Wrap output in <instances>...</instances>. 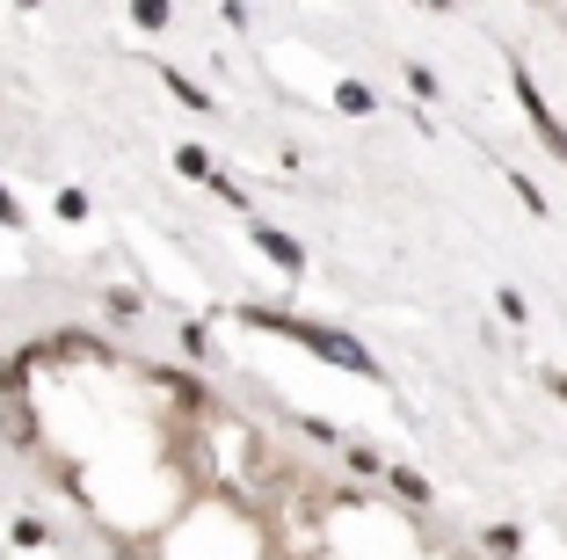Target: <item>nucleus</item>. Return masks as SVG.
Returning a JSON list of instances; mask_svg holds the SVG:
<instances>
[{
	"mask_svg": "<svg viewBox=\"0 0 567 560\" xmlns=\"http://www.w3.org/2000/svg\"><path fill=\"white\" fill-rule=\"evenodd\" d=\"M204 190H212V197L226 204V212H255V204H248V190H240V182L226 175V167H212V182H204Z\"/></svg>",
	"mask_w": 567,
	"mask_h": 560,
	"instance_id": "obj_13",
	"label": "nucleus"
},
{
	"mask_svg": "<svg viewBox=\"0 0 567 560\" xmlns=\"http://www.w3.org/2000/svg\"><path fill=\"white\" fill-rule=\"evenodd\" d=\"M22 226H30V212H22V204H16V190L0 182V233H22Z\"/></svg>",
	"mask_w": 567,
	"mask_h": 560,
	"instance_id": "obj_19",
	"label": "nucleus"
},
{
	"mask_svg": "<svg viewBox=\"0 0 567 560\" xmlns=\"http://www.w3.org/2000/svg\"><path fill=\"white\" fill-rule=\"evenodd\" d=\"M385 480H393V502H408V510H430L436 502V488L415 474V466H385Z\"/></svg>",
	"mask_w": 567,
	"mask_h": 560,
	"instance_id": "obj_5",
	"label": "nucleus"
},
{
	"mask_svg": "<svg viewBox=\"0 0 567 560\" xmlns=\"http://www.w3.org/2000/svg\"><path fill=\"white\" fill-rule=\"evenodd\" d=\"M167 161H175V175L183 182H212V146H197V139H183V146H167Z\"/></svg>",
	"mask_w": 567,
	"mask_h": 560,
	"instance_id": "obj_6",
	"label": "nucleus"
},
{
	"mask_svg": "<svg viewBox=\"0 0 567 560\" xmlns=\"http://www.w3.org/2000/svg\"><path fill=\"white\" fill-rule=\"evenodd\" d=\"M153 379H161L167 394L183 400V408H212V394H204V379H189V371H153Z\"/></svg>",
	"mask_w": 567,
	"mask_h": 560,
	"instance_id": "obj_11",
	"label": "nucleus"
},
{
	"mask_svg": "<svg viewBox=\"0 0 567 560\" xmlns=\"http://www.w3.org/2000/svg\"><path fill=\"white\" fill-rule=\"evenodd\" d=\"M481 546H487V553H502V560L524 553V525H487V531H481Z\"/></svg>",
	"mask_w": 567,
	"mask_h": 560,
	"instance_id": "obj_16",
	"label": "nucleus"
},
{
	"mask_svg": "<svg viewBox=\"0 0 567 560\" xmlns=\"http://www.w3.org/2000/svg\"><path fill=\"white\" fill-rule=\"evenodd\" d=\"M16 8H22V16H37V8H44V0H16Z\"/></svg>",
	"mask_w": 567,
	"mask_h": 560,
	"instance_id": "obj_25",
	"label": "nucleus"
},
{
	"mask_svg": "<svg viewBox=\"0 0 567 560\" xmlns=\"http://www.w3.org/2000/svg\"><path fill=\"white\" fill-rule=\"evenodd\" d=\"M161 88H167V102H183V110H197V116H218V95H204L189 73H175V67H161Z\"/></svg>",
	"mask_w": 567,
	"mask_h": 560,
	"instance_id": "obj_4",
	"label": "nucleus"
},
{
	"mask_svg": "<svg viewBox=\"0 0 567 560\" xmlns=\"http://www.w3.org/2000/svg\"><path fill=\"white\" fill-rule=\"evenodd\" d=\"M0 429H8V445L30 451V445H37V415H30V400H0Z\"/></svg>",
	"mask_w": 567,
	"mask_h": 560,
	"instance_id": "obj_8",
	"label": "nucleus"
},
{
	"mask_svg": "<svg viewBox=\"0 0 567 560\" xmlns=\"http://www.w3.org/2000/svg\"><path fill=\"white\" fill-rule=\"evenodd\" d=\"M132 8V30L146 37H167V22H175V0H124Z\"/></svg>",
	"mask_w": 567,
	"mask_h": 560,
	"instance_id": "obj_10",
	"label": "nucleus"
},
{
	"mask_svg": "<svg viewBox=\"0 0 567 560\" xmlns=\"http://www.w3.org/2000/svg\"><path fill=\"white\" fill-rule=\"evenodd\" d=\"M509 95H517V110L532 116V132H538V146L553 153V161L567 167V124L546 110V95H538V81H532V67H509Z\"/></svg>",
	"mask_w": 567,
	"mask_h": 560,
	"instance_id": "obj_2",
	"label": "nucleus"
},
{
	"mask_svg": "<svg viewBox=\"0 0 567 560\" xmlns=\"http://www.w3.org/2000/svg\"><path fill=\"white\" fill-rule=\"evenodd\" d=\"M553 394H560V400H567V371H560V379H553Z\"/></svg>",
	"mask_w": 567,
	"mask_h": 560,
	"instance_id": "obj_26",
	"label": "nucleus"
},
{
	"mask_svg": "<svg viewBox=\"0 0 567 560\" xmlns=\"http://www.w3.org/2000/svg\"><path fill=\"white\" fill-rule=\"evenodd\" d=\"M183 349L189 357H212V320H183Z\"/></svg>",
	"mask_w": 567,
	"mask_h": 560,
	"instance_id": "obj_20",
	"label": "nucleus"
},
{
	"mask_svg": "<svg viewBox=\"0 0 567 560\" xmlns=\"http://www.w3.org/2000/svg\"><path fill=\"white\" fill-rule=\"evenodd\" d=\"M30 349H16V357H0V400H30Z\"/></svg>",
	"mask_w": 567,
	"mask_h": 560,
	"instance_id": "obj_9",
	"label": "nucleus"
},
{
	"mask_svg": "<svg viewBox=\"0 0 567 560\" xmlns=\"http://www.w3.org/2000/svg\"><path fill=\"white\" fill-rule=\"evenodd\" d=\"M415 8H430V16H451V0H415Z\"/></svg>",
	"mask_w": 567,
	"mask_h": 560,
	"instance_id": "obj_24",
	"label": "nucleus"
},
{
	"mask_svg": "<svg viewBox=\"0 0 567 560\" xmlns=\"http://www.w3.org/2000/svg\"><path fill=\"white\" fill-rule=\"evenodd\" d=\"M495 314L509 320V328H524V320H532V298H524L517 284H495Z\"/></svg>",
	"mask_w": 567,
	"mask_h": 560,
	"instance_id": "obj_14",
	"label": "nucleus"
},
{
	"mask_svg": "<svg viewBox=\"0 0 567 560\" xmlns=\"http://www.w3.org/2000/svg\"><path fill=\"white\" fill-rule=\"evenodd\" d=\"M334 110L342 116H379V88L371 81H334Z\"/></svg>",
	"mask_w": 567,
	"mask_h": 560,
	"instance_id": "obj_7",
	"label": "nucleus"
},
{
	"mask_svg": "<svg viewBox=\"0 0 567 560\" xmlns=\"http://www.w3.org/2000/svg\"><path fill=\"white\" fill-rule=\"evenodd\" d=\"M299 429H306V437H320V445H342V429H328L320 415H299Z\"/></svg>",
	"mask_w": 567,
	"mask_h": 560,
	"instance_id": "obj_23",
	"label": "nucleus"
},
{
	"mask_svg": "<svg viewBox=\"0 0 567 560\" xmlns=\"http://www.w3.org/2000/svg\"><path fill=\"white\" fill-rule=\"evenodd\" d=\"M87 212H95L87 190H59V197H51V218H59V226H87Z\"/></svg>",
	"mask_w": 567,
	"mask_h": 560,
	"instance_id": "obj_12",
	"label": "nucleus"
},
{
	"mask_svg": "<svg viewBox=\"0 0 567 560\" xmlns=\"http://www.w3.org/2000/svg\"><path fill=\"white\" fill-rule=\"evenodd\" d=\"M240 328H255V335H277V343H299L306 357L334 364V371H350V379H371V386L385 379V371H379V357H371V349L357 343L350 328H328V320L284 314V306H240Z\"/></svg>",
	"mask_w": 567,
	"mask_h": 560,
	"instance_id": "obj_1",
	"label": "nucleus"
},
{
	"mask_svg": "<svg viewBox=\"0 0 567 560\" xmlns=\"http://www.w3.org/2000/svg\"><path fill=\"white\" fill-rule=\"evenodd\" d=\"M342 466H350V474H379V445H342Z\"/></svg>",
	"mask_w": 567,
	"mask_h": 560,
	"instance_id": "obj_18",
	"label": "nucleus"
},
{
	"mask_svg": "<svg viewBox=\"0 0 567 560\" xmlns=\"http://www.w3.org/2000/svg\"><path fill=\"white\" fill-rule=\"evenodd\" d=\"M248 241L262 247V263L277 269V277H306V241H299V233L269 226V218H248Z\"/></svg>",
	"mask_w": 567,
	"mask_h": 560,
	"instance_id": "obj_3",
	"label": "nucleus"
},
{
	"mask_svg": "<svg viewBox=\"0 0 567 560\" xmlns=\"http://www.w3.org/2000/svg\"><path fill=\"white\" fill-rule=\"evenodd\" d=\"M8 539H16L22 553H37V546H51V525H44V517H16V525H8Z\"/></svg>",
	"mask_w": 567,
	"mask_h": 560,
	"instance_id": "obj_17",
	"label": "nucleus"
},
{
	"mask_svg": "<svg viewBox=\"0 0 567 560\" xmlns=\"http://www.w3.org/2000/svg\"><path fill=\"white\" fill-rule=\"evenodd\" d=\"M509 190H517V204H524V212H532V218H553V204H546V190H538V182H532V175H517V167H509Z\"/></svg>",
	"mask_w": 567,
	"mask_h": 560,
	"instance_id": "obj_15",
	"label": "nucleus"
},
{
	"mask_svg": "<svg viewBox=\"0 0 567 560\" xmlns=\"http://www.w3.org/2000/svg\"><path fill=\"white\" fill-rule=\"evenodd\" d=\"M408 95H415V102H436V73L430 67H408Z\"/></svg>",
	"mask_w": 567,
	"mask_h": 560,
	"instance_id": "obj_22",
	"label": "nucleus"
},
{
	"mask_svg": "<svg viewBox=\"0 0 567 560\" xmlns=\"http://www.w3.org/2000/svg\"><path fill=\"white\" fill-rule=\"evenodd\" d=\"M138 306H146V298H138L132 284H117V292H110V314H117V320H138Z\"/></svg>",
	"mask_w": 567,
	"mask_h": 560,
	"instance_id": "obj_21",
	"label": "nucleus"
}]
</instances>
